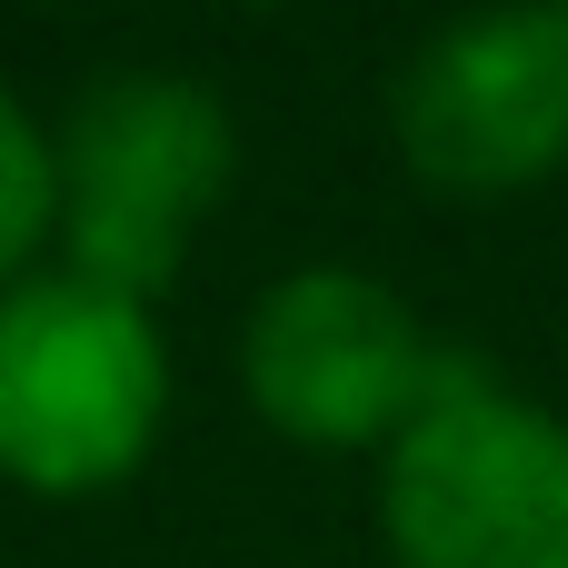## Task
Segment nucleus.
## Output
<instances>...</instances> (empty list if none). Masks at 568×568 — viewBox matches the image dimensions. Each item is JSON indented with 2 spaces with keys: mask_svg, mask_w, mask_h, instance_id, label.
I'll return each instance as SVG.
<instances>
[{
  "mask_svg": "<svg viewBox=\"0 0 568 568\" xmlns=\"http://www.w3.org/2000/svg\"><path fill=\"white\" fill-rule=\"evenodd\" d=\"M50 170H60V230H50L60 270L120 300H160L240 180V110L190 70L120 60L50 120Z\"/></svg>",
  "mask_w": 568,
  "mask_h": 568,
  "instance_id": "obj_1",
  "label": "nucleus"
},
{
  "mask_svg": "<svg viewBox=\"0 0 568 568\" xmlns=\"http://www.w3.org/2000/svg\"><path fill=\"white\" fill-rule=\"evenodd\" d=\"M170 429V339L150 300L80 270L0 290V479L20 499H100L150 469Z\"/></svg>",
  "mask_w": 568,
  "mask_h": 568,
  "instance_id": "obj_2",
  "label": "nucleus"
},
{
  "mask_svg": "<svg viewBox=\"0 0 568 568\" xmlns=\"http://www.w3.org/2000/svg\"><path fill=\"white\" fill-rule=\"evenodd\" d=\"M369 509L399 568H568V419L439 349L419 419L379 449Z\"/></svg>",
  "mask_w": 568,
  "mask_h": 568,
  "instance_id": "obj_3",
  "label": "nucleus"
},
{
  "mask_svg": "<svg viewBox=\"0 0 568 568\" xmlns=\"http://www.w3.org/2000/svg\"><path fill=\"white\" fill-rule=\"evenodd\" d=\"M399 170L439 200H519L568 170V30L549 0L449 10L389 70Z\"/></svg>",
  "mask_w": 568,
  "mask_h": 568,
  "instance_id": "obj_4",
  "label": "nucleus"
},
{
  "mask_svg": "<svg viewBox=\"0 0 568 568\" xmlns=\"http://www.w3.org/2000/svg\"><path fill=\"white\" fill-rule=\"evenodd\" d=\"M439 379V339L399 280L359 260L280 270L240 320V389L290 449H389Z\"/></svg>",
  "mask_w": 568,
  "mask_h": 568,
  "instance_id": "obj_5",
  "label": "nucleus"
},
{
  "mask_svg": "<svg viewBox=\"0 0 568 568\" xmlns=\"http://www.w3.org/2000/svg\"><path fill=\"white\" fill-rule=\"evenodd\" d=\"M60 230V170H50V120L0 80V290L40 270Z\"/></svg>",
  "mask_w": 568,
  "mask_h": 568,
  "instance_id": "obj_6",
  "label": "nucleus"
},
{
  "mask_svg": "<svg viewBox=\"0 0 568 568\" xmlns=\"http://www.w3.org/2000/svg\"><path fill=\"white\" fill-rule=\"evenodd\" d=\"M220 10H290V0H220Z\"/></svg>",
  "mask_w": 568,
  "mask_h": 568,
  "instance_id": "obj_7",
  "label": "nucleus"
},
{
  "mask_svg": "<svg viewBox=\"0 0 568 568\" xmlns=\"http://www.w3.org/2000/svg\"><path fill=\"white\" fill-rule=\"evenodd\" d=\"M549 10H559V30H568V0H549Z\"/></svg>",
  "mask_w": 568,
  "mask_h": 568,
  "instance_id": "obj_8",
  "label": "nucleus"
}]
</instances>
